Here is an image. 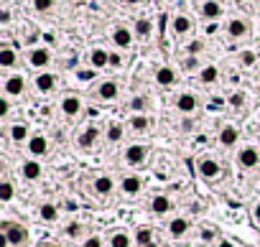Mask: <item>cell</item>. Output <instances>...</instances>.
<instances>
[{"label":"cell","instance_id":"obj_1","mask_svg":"<svg viewBox=\"0 0 260 247\" xmlns=\"http://www.w3.org/2000/svg\"><path fill=\"white\" fill-rule=\"evenodd\" d=\"M28 245V229L23 224L3 222L0 224V247H26Z\"/></svg>","mask_w":260,"mask_h":247},{"label":"cell","instance_id":"obj_2","mask_svg":"<svg viewBox=\"0 0 260 247\" xmlns=\"http://www.w3.org/2000/svg\"><path fill=\"white\" fill-rule=\"evenodd\" d=\"M122 161L128 166H143L148 161V145L146 143H130L125 153H122Z\"/></svg>","mask_w":260,"mask_h":247},{"label":"cell","instance_id":"obj_3","mask_svg":"<svg viewBox=\"0 0 260 247\" xmlns=\"http://www.w3.org/2000/svg\"><path fill=\"white\" fill-rule=\"evenodd\" d=\"M196 173L202 179H217L220 173H222V166L217 158H212V155H202V158H196Z\"/></svg>","mask_w":260,"mask_h":247},{"label":"cell","instance_id":"obj_4","mask_svg":"<svg viewBox=\"0 0 260 247\" xmlns=\"http://www.w3.org/2000/svg\"><path fill=\"white\" fill-rule=\"evenodd\" d=\"M3 92L5 97H21L26 92V77L18 74V71H13V74H8L3 79Z\"/></svg>","mask_w":260,"mask_h":247},{"label":"cell","instance_id":"obj_5","mask_svg":"<svg viewBox=\"0 0 260 247\" xmlns=\"http://www.w3.org/2000/svg\"><path fill=\"white\" fill-rule=\"evenodd\" d=\"M26 148H28L31 158H43L46 153H49V138H46L43 133H34V135L28 138Z\"/></svg>","mask_w":260,"mask_h":247},{"label":"cell","instance_id":"obj_6","mask_svg":"<svg viewBox=\"0 0 260 247\" xmlns=\"http://www.w3.org/2000/svg\"><path fill=\"white\" fill-rule=\"evenodd\" d=\"M28 64L34 66V69H38V71H43L46 66L51 64V51L46 49V46H36V49H31V51H28Z\"/></svg>","mask_w":260,"mask_h":247},{"label":"cell","instance_id":"obj_7","mask_svg":"<svg viewBox=\"0 0 260 247\" xmlns=\"http://www.w3.org/2000/svg\"><path fill=\"white\" fill-rule=\"evenodd\" d=\"M237 163H240V168H248V171L255 168L260 163V151L255 145H245V148L237 151Z\"/></svg>","mask_w":260,"mask_h":247},{"label":"cell","instance_id":"obj_8","mask_svg":"<svg viewBox=\"0 0 260 247\" xmlns=\"http://www.w3.org/2000/svg\"><path fill=\"white\" fill-rule=\"evenodd\" d=\"M34 84H36V90L41 94H51L56 90V84H59V77L51 74V71H38V77L34 79Z\"/></svg>","mask_w":260,"mask_h":247},{"label":"cell","instance_id":"obj_9","mask_svg":"<svg viewBox=\"0 0 260 247\" xmlns=\"http://www.w3.org/2000/svg\"><path fill=\"white\" fill-rule=\"evenodd\" d=\"M59 107H61V112H64L67 118H76V115H79V112L84 110L82 97H76V94H67V97H61Z\"/></svg>","mask_w":260,"mask_h":247},{"label":"cell","instance_id":"obj_10","mask_svg":"<svg viewBox=\"0 0 260 247\" xmlns=\"http://www.w3.org/2000/svg\"><path fill=\"white\" fill-rule=\"evenodd\" d=\"M133 38H135V31H130L128 26H115L112 43H115L117 49H130L133 46Z\"/></svg>","mask_w":260,"mask_h":247},{"label":"cell","instance_id":"obj_11","mask_svg":"<svg viewBox=\"0 0 260 247\" xmlns=\"http://www.w3.org/2000/svg\"><path fill=\"white\" fill-rule=\"evenodd\" d=\"M196 107H199V99L194 92H181L176 97V110L181 115H191V112H196Z\"/></svg>","mask_w":260,"mask_h":247},{"label":"cell","instance_id":"obj_12","mask_svg":"<svg viewBox=\"0 0 260 247\" xmlns=\"http://www.w3.org/2000/svg\"><path fill=\"white\" fill-rule=\"evenodd\" d=\"M120 188H122V194H128V196H138L143 191V179L138 176V173H130V176H125L120 181Z\"/></svg>","mask_w":260,"mask_h":247},{"label":"cell","instance_id":"obj_13","mask_svg":"<svg viewBox=\"0 0 260 247\" xmlns=\"http://www.w3.org/2000/svg\"><path fill=\"white\" fill-rule=\"evenodd\" d=\"M117 94H120V87H117V82H112V79H105V82L97 87V97L102 99V102H112V99H117Z\"/></svg>","mask_w":260,"mask_h":247},{"label":"cell","instance_id":"obj_14","mask_svg":"<svg viewBox=\"0 0 260 247\" xmlns=\"http://www.w3.org/2000/svg\"><path fill=\"white\" fill-rule=\"evenodd\" d=\"M191 18L189 16H184V13H179V16H174V21H171V31H174V36H179V38H184L186 33H191Z\"/></svg>","mask_w":260,"mask_h":247},{"label":"cell","instance_id":"obj_15","mask_svg":"<svg viewBox=\"0 0 260 247\" xmlns=\"http://www.w3.org/2000/svg\"><path fill=\"white\" fill-rule=\"evenodd\" d=\"M89 66H92V69H105V66H110V51H105L102 46L92 49V51H89Z\"/></svg>","mask_w":260,"mask_h":247},{"label":"cell","instance_id":"obj_16","mask_svg":"<svg viewBox=\"0 0 260 247\" xmlns=\"http://www.w3.org/2000/svg\"><path fill=\"white\" fill-rule=\"evenodd\" d=\"M199 13H202V18H207V21H217L222 16L220 0H204V3L199 5Z\"/></svg>","mask_w":260,"mask_h":247},{"label":"cell","instance_id":"obj_17","mask_svg":"<svg viewBox=\"0 0 260 247\" xmlns=\"http://www.w3.org/2000/svg\"><path fill=\"white\" fill-rule=\"evenodd\" d=\"M189 229H191V222L186 216H174V219L168 222V235L171 237H184Z\"/></svg>","mask_w":260,"mask_h":247},{"label":"cell","instance_id":"obj_18","mask_svg":"<svg viewBox=\"0 0 260 247\" xmlns=\"http://www.w3.org/2000/svg\"><path fill=\"white\" fill-rule=\"evenodd\" d=\"M176 69L174 66H158L156 69V84H161V87H174L176 84Z\"/></svg>","mask_w":260,"mask_h":247},{"label":"cell","instance_id":"obj_19","mask_svg":"<svg viewBox=\"0 0 260 247\" xmlns=\"http://www.w3.org/2000/svg\"><path fill=\"white\" fill-rule=\"evenodd\" d=\"M100 138H102V135H100V130H97V127H87L84 133L79 135V140H76V143H79V148H82V151H92V148H95V143H97Z\"/></svg>","mask_w":260,"mask_h":247},{"label":"cell","instance_id":"obj_20","mask_svg":"<svg viewBox=\"0 0 260 247\" xmlns=\"http://www.w3.org/2000/svg\"><path fill=\"white\" fill-rule=\"evenodd\" d=\"M41 173H43L41 161H26V163L21 166V176H23L26 181H38Z\"/></svg>","mask_w":260,"mask_h":247},{"label":"cell","instance_id":"obj_21","mask_svg":"<svg viewBox=\"0 0 260 247\" xmlns=\"http://www.w3.org/2000/svg\"><path fill=\"white\" fill-rule=\"evenodd\" d=\"M227 36L229 38H245V36H248V23H245L242 18H232V21H229L227 23Z\"/></svg>","mask_w":260,"mask_h":247},{"label":"cell","instance_id":"obj_22","mask_svg":"<svg viewBox=\"0 0 260 247\" xmlns=\"http://www.w3.org/2000/svg\"><path fill=\"white\" fill-rule=\"evenodd\" d=\"M237 140H240V130H237L235 125H224V127L220 130V143L224 145V148H232Z\"/></svg>","mask_w":260,"mask_h":247},{"label":"cell","instance_id":"obj_23","mask_svg":"<svg viewBox=\"0 0 260 247\" xmlns=\"http://www.w3.org/2000/svg\"><path fill=\"white\" fill-rule=\"evenodd\" d=\"M15 64H18V51H15L13 46H3V49H0V66H3V69H13Z\"/></svg>","mask_w":260,"mask_h":247},{"label":"cell","instance_id":"obj_24","mask_svg":"<svg viewBox=\"0 0 260 247\" xmlns=\"http://www.w3.org/2000/svg\"><path fill=\"white\" fill-rule=\"evenodd\" d=\"M95 191H97L100 196H110V194L115 191L112 176H97V179H95Z\"/></svg>","mask_w":260,"mask_h":247},{"label":"cell","instance_id":"obj_25","mask_svg":"<svg viewBox=\"0 0 260 247\" xmlns=\"http://www.w3.org/2000/svg\"><path fill=\"white\" fill-rule=\"evenodd\" d=\"M8 138H10L13 143H28V138H31V133H28V125H23V123L13 125V127L8 130Z\"/></svg>","mask_w":260,"mask_h":247},{"label":"cell","instance_id":"obj_26","mask_svg":"<svg viewBox=\"0 0 260 247\" xmlns=\"http://www.w3.org/2000/svg\"><path fill=\"white\" fill-rule=\"evenodd\" d=\"M217 79H220V69L214 64H207V66L199 69V82H202V84H214Z\"/></svg>","mask_w":260,"mask_h":247},{"label":"cell","instance_id":"obj_27","mask_svg":"<svg viewBox=\"0 0 260 247\" xmlns=\"http://www.w3.org/2000/svg\"><path fill=\"white\" fill-rule=\"evenodd\" d=\"M133 237L128 235V232L125 229H117V232H112V237H110V242H107V245H110V247H133Z\"/></svg>","mask_w":260,"mask_h":247},{"label":"cell","instance_id":"obj_28","mask_svg":"<svg viewBox=\"0 0 260 247\" xmlns=\"http://www.w3.org/2000/svg\"><path fill=\"white\" fill-rule=\"evenodd\" d=\"M150 209H153V214H168V212H171V199H168V196H163V194L153 196V201H150Z\"/></svg>","mask_w":260,"mask_h":247},{"label":"cell","instance_id":"obj_29","mask_svg":"<svg viewBox=\"0 0 260 247\" xmlns=\"http://www.w3.org/2000/svg\"><path fill=\"white\" fill-rule=\"evenodd\" d=\"M38 216H41V222H59V209L51 204V201H46V204H41L38 209Z\"/></svg>","mask_w":260,"mask_h":247},{"label":"cell","instance_id":"obj_30","mask_svg":"<svg viewBox=\"0 0 260 247\" xmlns=\"http://www.w3.org/2000/svg\"><path fill=\"white\" fill-rule=\"evenodd\" d=\"M150 33H153L150 18H138V21H135V36H138V38H150Z\"/></svg>","mask_w":260,"mask_h":247},{"label":"cell","instance_id":"obj_31","mask_svg":"<svg viewBox=\"0 0 260 247\" xmlns=\"http://www.w3.org/2000/svg\"><path fill=\"white\" fill-rule=\"evenodd\" d=\"M130 127L135 130V133H148V130H150L148 115H133V118H130Z\"/></svg>","mask_w":260,"mask_h":247},{"label":"cell","instance_id":"obj_32","mask_svg":"<svg viewBox=\"0 0 260 247\" xmlns=\"http://www.w3.org/2000/svg\"><path fill=\"white\" fill-rule=\"evenodd\" d=\"M13 196H15V186H13V181H8V179H3L0 181V201H13Z\"/></svg>","mask_w":260,"mask_h":247},{"label":"cell","instance_id":"obj_33","mask_svg":"<svg viewBox=\"0 0 260 247\" xmlns=\"http://www.w3.org/2000/svg\"><path fill=\"white\" fill-rule=\"evenodd\" d=\"M135 242L141 245V247L150 245V242H153V229H150V227H138V229H135Z\"/></svg>","mask_w":260,"mask_h":247},{"label":"cell","instance_id":"obj_34","mask_svg":"<svg viewBox=\"0 0 260 247\" xmlns=\"http://www.w3.org/2000/svg\"><path fill=\"white\" fill-rule=\"evenodd\" d=\"M130 110H133L135 115H146V110H148V97L135 94V97L130 99Z\"/></svg>","mask_w":260,"mask_h":247},{"label":"cell","instance_id":"obj_35","mask_svg":"<svg viewBox=\"0 0 260 247\" xmlns=\"http://www.w3.org/2000/svg\"><path fill=\"white\" fill-rule=\"evenodd\" d=\"M105 140L107 143H120L122 140V125H110V127H107V133H105Z\"/></svg>","mask_w":260,"mask_h":247},{"label":"cell","instance_id":"obj_36","mask_svg":"<svg viewBox=\"0 0 260 247\" xmlns=\"http://www.w3.org/2000/svg\"><path fill=\"white\" fill-rule=\"evenodd\" d=\"M245 102H248V94H245V92H235L232 97H229V105H232L235 110H242Z\"/></svg>","mask_w":260,"mask_h":247},{"label":"cell","instance_id":"obj_37","mask_svg":"<svg viewBox=\"0 0 260 247\" xmlns=\"http://www.w3.org/2000/svg\"><path fill=\"white\" fill-rule=\"evenodd\" d=\"M54 8V0H34V10L36 13H49Z\"/></svg>","mask_w":260,"mask_h":247},{"label":"cell","instance_id":"obj_38","mask_svg":"<svg viewBox=\"0 0 260 247\" xmlns=\"http://www.w3.org/2000/svg\"><path fill=\"white\" fill-rule=\"evenodd\" d=\"M79 247H102V237L100 235H89L79 242Z\"/></svg>","mask_w":260,"mask_h":247},{"label":"cell","instance_id":"obj_39","mask_svg":"<svg viewBox=\"0 0 260 247\" xmlns=\"http://www.w3.org/2000/svg\"><path fill=\"white\" fill-rule=\"evenodd\" d=\"M240 64L242 66H253L255 64V51H240Z\"/></svg>","mask_w":260,"mask_h":247},{"label":"cell","instance_id":"obj_40","mask_svg":"<svg viewBox=\"0 0 260 247\" xmlns=\"http://www.w3.org/2000/svg\"><path fill=\"white\" fill-rule=\"evenodd\" d=\"M202 242H220L217 240V232H214L212 227H204L202 229Z\"/></svg>","mask_w":260,"mask_h":247},{"label":"cell","instance_id":"obj_41","mask_svg":"<svg viewBox=\"0 0 260 247\" xmlns=\"http://www.w3.org/2000/svg\"><path fill=\"white\" fill-rule=\"evenodd\" d=\"M8 112H10V99L3 97V99H0V120H5V118H8Z\"/></svg>","mask_w":260,"mask_h":247},{"label":"cell","instance_id":"obj_42","mask_svg":"<svg viewBox=\"0 0 260 247\" xmlns=\"http://www.w3.org/2000/svg\"><path fill=\"white\" fill-rule=\"evenodd\" d=\"M202 49H204V43H202V41H191V43H189V54H191V56H196Z\"/></svg>","mask_w":260,"mask_h":247},{"label":"cell","instance_id":"obj_43","mask_svg":"<svg viewBox=\"0 0 260 247\" xmlns=\"http://www.w3.org/2000/svg\"><path fill=\"white\" fill-rule=\"evenodd\" d=\"M0 23H3V26H8V23H10V10H8V8L0 10Z\"/></svg>","mask_w":260,"mask_h":247},{"label":"cell","instance_id":"obj_44","mask_svg":"<svg viewBox=\"0 0 260 247\" xmlns=\"http://www.w3.org/2000/svg\"><path fill=\"white\" fill-rule=\"evenodd\" d=\"M184 66H186L189 71H191V69H196V66H199V62H196V56H189V59H186V62H184Z\"/></svg>","mask_w":260,"mask_h":247},{"label":"cell","instance_id":"obj_45","mask_svg":"<svg viewBox=\"0 0 260 247\" xmlns=\"http://www.w3.org/2000/svg\"><path fill=\"white\" fill-rule=\"evenodd\" d=\"M253 219L260 224V201H255V207H253Z\"/></svg>","mask_w":260,"mask_h":247},{"label":"cell","instance_id":"obj_46","mask_svg":"<svg viewBox=\"0 0 260 247\" xmlns=\"http://www.w3.org/2000/svg\"><path fill=\"white\" fill-rule=\"evenodd\" d=\"M120 64H122L120 56H117V54H110V66H120Z\"/></svg>","mask_w":260,"mask_h":247},{"label":"cell","instance_id":"obj_47","mask_svg":"<svg viewBox=\"0 0 260 247\" xmlns=\"http://www.w3.org/2000/svg\"><path fill=\"white\" fill-rule=\"evenodd\" d=\"M217 247H235V242H229V240H220Z\"/></svg>","mask_w":260,"mask_h":247},{"label":"cell","instance_id":"obj_48","mask_svg":"<svg viewBox=\"0 0 260 247\" xmlns=\"http://www.w3.org/2000/svg\"><path fill=\"white\" fill-rule=\"evenodd\" d=\"M122 3H125V5H141L143 0H122Z\"/></svg>","mask_w":260,"mask_h":247},{"label":"cell","instance_id":"obj_49","mask_svg":"<svg viewBox=\"0 0 260 247\" xmlns=\"http://www.w3.org/2000/svg\"><path fill=\"white\" fill-rule=\"evenodd\" d=\"M43 247H59V245H54V242H49V245H43Z\"/></svg>","mask_w":260,"mask_h":247},{"label":"cell","instance_id":"obj_50","mask_svg":"<svg viewBox=\"0 0 260 247\" xmlns=\"http://www.w3.org/2000/svg\"><path fill=\"white\" fill-rule=\"evenodd\" d=\"M146 247H158V245H156V242H150V245H146Z\"/></svg>","mask_w":260,"mask_h":247},{"label":"cell","instance_id":"obj_51","mask_svg":"<svg viewBox=\"0 0 260 247\" xmlns=\"http://www.w3.org/2000/svg\"><path fill=\"white\" fill-rule=\"evenodd\" d=\"M258 92H260V82H258Z\"/></svg>","mask_w":260,"mask_h":247}]
</instances>
